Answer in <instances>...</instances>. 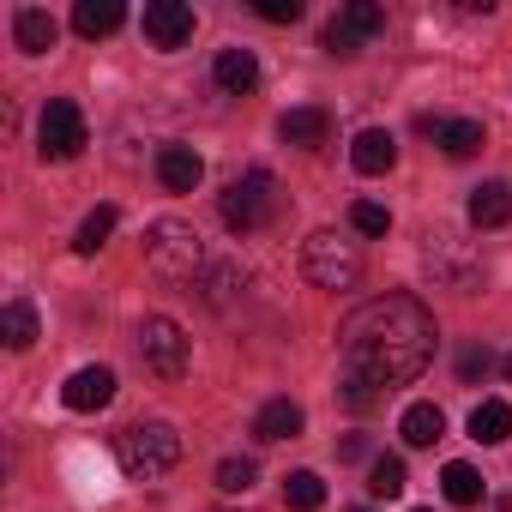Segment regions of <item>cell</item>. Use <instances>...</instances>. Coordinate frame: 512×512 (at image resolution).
I'll return each mask as SVG.
<instances>
[{
  "label": "cell",
  "mask_w": 512,
  "mask_h": 512,
  "mask_svg": "<svg viewBox=\"0 0 512 512\" xmlns=\"http://www.w3.org/2000/svg\"><path fill=\"white\" fill-rule=\"evenodd\" d=\"M434 338H440V332H434V314H428L416 296L392 290V296L362 302V308L344 320L338 356H344V374L368 380L374 392H392V386H410V380L428 368Z\"/></svg>",
  "instance_id": "obj_1"
},
{
  "label": "cell",
  "mask_w": 512,
  "mask_h": 512,
  "mask_svg": "<svg viewBox=\"0 0 512 512\" xmlns=\"http://www.w3.org/2000/svg\"><path fill=\"white\" fill-rule=\"evenodd\" d=\"M115 464L127 482H157L181 464V434L169 422H133L115 434Z\"/></svg>",
  "instance_id": "obj_2"
},
{
  "label": "cell",
  "mask_w": 512,
  "mask_h": 512,
  "mask_svg": "<svg viewBox=\"0 0 512 512\" xmlns=\"http://www.w3.org/2000/svg\"><path fill=\"white\" fill-rule=\"evenodd\" d=\"M145 266L163 284H193L205 272V241H199V229L181 223V217H157L145 229Z\"/></svg>",
  "instance_id": "obj_3"
},
{
  "label": "cell",
  "mask_w": 512,
  "mask_h": 512,
  "mask_svg": "<svg viewBox=\"0 0 512 512\" xmlns=\"http://www.w3.org/2000/svg\"><path fill=\"white\" fill-rule=\"evenodd\" d=\"M302 272L314 290H356L362 284V247L344 241L338 229H314L302 241Z\"/></svg>",
  "instance_id": "obj_4"
},
{
  "label": "cell",
  "mask_w": 512,
  "mask_h": 512,
  "mask_svg": "<svg viewBox=\"0 0 512 512\" xmlns=\"http://www.w3.org/2000/svg\"><path fill=\"white\" fill-rule=\"evenodd\" d=\"M217 211H223V223H229L235 235L266 229V223L278 217V181H272V169H247V175H235V181L223 187Z\"/></svg>",
  "instance_id": "obj_5"
},
{
  "label": "cell",
  "mask_w": 512,
  "mask_h": 512,
  "mask_svg": "<svg viewBox=\"0 0 512 512\" xmlns=\"http://www.w3.org/2000/svg\"><path fill=\"white\" fill-rule=\"evenodd\" d=\"M139 356H145V368L157 380H181L187 362H193V344L169 314H151V320H139Z\"/></svg>",
  "instance_id": "obj_6"
},
{
  "label": "cell",
  "mask_w": 512,
  "mask_h": 512,
  "mask_svg": "<svg viewBox=\"0 0 512 512\" xmlns=\"http://www.w3.org/2000/svg\"><path fill=\"white\" fill-rule=\"evenodd\" d=\"M85 145H91V127H85L79 103L55 97V103L43 109V127H37V151H43V163H73Z\"/></svg>",
  "instance_id": "obj_7"
},
{
  "label": "cell",
  "mask_w": 512,
  "mask_h": 512,
  "mask_svg": "<svg viewBox=\"0 0 512 512\" xmlns=\"http://www.w3.org/2000/svg\"><path fill=\"white\" fill-rule=\"evenodd\" d=\"M380 31H386V7H374V0H350V7L326 25V55L350 61V55H362V43H374Z\"/></svg>",
  "instance_id": "obj_8"
},
{
  "label": "cell",
  "mask_w": 512,
  "mask_h": 512,
  "mask_svg": "<svg viewBox=\"0 0 512 512\" xmlns=\"http://www.w3.org/2000/svg\"><path fill=\"white\" fill-rule=\"evenodd\" d=\"M139 31L151 49H181V43H193V7H181V0H145Z\"/></svg>",
  "instance_id": "obj_9"
},
{
  "label": "cell",
  "mask_w": 512,
  "mask_h": 512,
  "mask_svg": "<svg viewBox=\"0 0 512 512\" xmlns=\"http://www.w3.org/2000/svg\"><path fill=\"white\" fill-rule=\"evenodd\" d=\"M61 404L67 410H103V404H115V368H79V374H67Z\"/></svg>",
  "instance_id": "obj_10"
},
{
  "label": "cell",
  "mask_w": 512,
  "mask_h": 512,
  "mask_svg": "<svg viewBox=\"0 0 512 512\" xmlns=\"http://www.w3.org/2000/svg\"><path fill=\"white\" fill-rule=\"evenodd\" d=\"M157 181H163L169 193H193V187L205 181V157H199L193 145H163V151H157Z\"/></svg>",
  "instance_id": "obj_11"
},
{
  "label": "cell",
  "mask_w": 512,
  "mask_h": 512,
  "mask_svg": "<svg viewBox=\"0 0 512 512\" xmlns=\"http://www.w3.org/2000/svg\"><path fill=\"white\" fill-rule=\"evenodd\" d=\"M302 422H308V416H302L296 398H266L260 410H253V440H266V446H272V440H296Z\"/></svg>",
  "instance_id": "obj_12"
},
{
  "label": "cell",
  "mask_w": 512,
  "mask_h": 512,
  "mask_svg": "<svg viewBox=\"0 0 512 512\" xmlns=\"http://www.w3.org/2000/svg\"><path fill=\"white\" fill-rule=\"evenodd\" d=\"M350 163H356V175H386L398 163V139L386 127H362L356 145H350Z\"/></svg>",
  "instance_id": "obj_13"
},
{
  "label": "cell",
  "mask_w": 512,
  "mask_h": 512,
  "mask_svg": "<svg viewBox=\"0 0 512 512\" xmlns=\"http://www.w3.org/2000/svg\"><path fill=\"white\" fill-rule=\"evenodd\" d=\"M121 25H127V7H121V0H79V7H73V31H79L85 43L115 37Z\"/></svg>",
  "instance_id": "obj_14"
},
{
  "label": "cell",
  "mask_w": 512,
  "mask_h": 512,
  "mask_svg": "<svg viewBox=\"0 0 512 512\" xmlns=\"http://www.w3.org/2000/svg\"><path fill=\"white\" fill-rule=\"evenodd\" d=\"M211 79H217V91L247 97L253 85H260V61H253V49H223L217 67H211Z\"/></svg>",
  "instance_id": "obj_15"
},
{
  "label": "cell",
  "mask_w": 512,
  "mask_h": 512,
  "mask_svg": "<svg viewBox=\"0 0 512 512\" xmlns=\"http://www.w3.org/2000/svg\"><path fill=\"white\" fill-rule=\"evenodd\" d=\"M55 37H61V25H55L43 7H19V13H13V43H19L25 55H49Z\"/></svg>",
  "instance_id": "obj_16"
},
{
  "label": "cell",
  "mask_w": 512,
  "mask_h": 512,
  "mask_svg": "<svg viewBox=\"0 0 512 512\" xmlns=\"http://www.w3.org/2000/svg\"><path fill=\"white\" fill-rule=\"evenodd\" d=\"M470 223H476V229H500V223H512V187H506V181H482V187H470Z\"/></svg>",
  "instance_id": "obj_17"
},
{
  "label": "cell",
  "mask_w": 512,
  "mask_h": 512,
  "mask_svg": "<svg viewBox=\"0 0 512 512\" xmlns=\"http://www.w3.org/2000/svg\"><path fill=\"white\" fill-rule=\"evenodd\" d=\"M428 133H434V145L446 151V157H476L482 151V121H422Z\"/></svg>",
  "instance_id": "obj_18"
},
{
  "label": "cell",
  "mask_w": 512,
  "mask_h": 512,
  "mask_svg": "<svg viewBox=\"0 0 512 512\" xmlns=\"http://www.w3.org/2000/svg\"><path fill=\"white\" fill-rule=\"evenodd\" d=\"M278 133H284V145H326V133H332V115L326 109H290L284 121H278Z\"/></svg>",
  "instance_id": "obj_19"
},
{
  "label": "cell",
  "mask_w": 512,
  "mask_h": 512,
  "mask_svg": "<svg viewBox=\"0 0 512 512\" xmlns=\"http://www.w3.org/2000/svg\"><path fill=\"white\" fill-rule=\"evenodd\" d=\"M506 434H512V404H506V398H482V404L470 410V440L500 446Z\"/></svg>",
  "instance_id": "obj_20"
},
{
  "label": "cell",
  "mask_w": 512,
  "mask_h": 512,
  "mask_svg": "<svg viewBox=\"0 0 512 512\" xmlns=\"http://www.w3.org/2000/svg\"><path fill=\"white\" fill-rule=\"evenodd\" d=\"M398 434H404V446H434V440L446 434L440 404H410V410L398 416Z\"/></svg>",
  "instance_id": "obj_21"
},
{
  "label": "cell",
  "mask_w": 512,
  "mask_h": 512,
  "mask_svg": "<svg viewBox=\"0 0 512 512\" xmlns=\"http://www.w3.org/2000/svg\"><path fill=\"white\" fill-rule=\"evenodd\" d=\"M0 338H7V350H31L37 344V308L31 302H7V314H0Z\"/></svg>",
  "instance_id": "obj_22"
},
{
  "label": "cell",
  "mask_w": 512,
  "mask_h": 512,
  "mask_svg": "<svg viewBox=\"0 0 512 512\" xmlns=\"http://www.w3.org/2000/svg\"><path fill=\"white\" fill-rule=\"evenodd\" d=\"M109 235H115V205H97V211L79 223L73 253H85V260H91V253H103V247H109Z\"/></svg>",
  "instance_id": "obj_23"
},
{
  "label": "cell",
  "mask_w": 512,
  "mask_h": 512,
  "mask_svg": "<svg viewBox=\"0 0 512 512\" xmlns=\"http://www.w3.org/2000/svg\"><path fill=\"white\" fill-rule=\"evenodd\" d=\"M404 482H410V476H404V458L380 452V458L368 464V494H374V500H398V494H404Z\"/></svg>",
  "instance_id": "obj_24"
},
{
  "label": "cell",
  "mask_w": 512,
  "mask_h": 512,
  "mask_svg": "<svg viewBox=\"0 0 512 512\" xmlns=\"http://www.w3.org/2000/svg\"><path fill=\"white\" fill-rule=\"evenodd\" d=\"M440 494H446L452 506H476V500H482V476H476L470 464H446V470H440Z\"/></svg>",
  "instance_id": "obj_25"
},
{
  "label": "cell",
  "mask_w": 512,
  "mask_h": 512,
  "mask_svg": "<svg viewBox=\"0 0 512 512\" xmlns=\"http://www.w3.org/2000/svg\"><path fill=\"white\" fill-rule=\"evenodd\" d=\"M284 500H290V512H320V506H326V482H320L314 470H296V476L284 482Z\"/></svg>",
  "instance_id": "obj_26"
},
{
  "label": "cell",
  "mask_w": 512,
  "mask_h": 512,
  "mask_svg": "<svg viewBox=\"0 0 512 512\" xmlns=\"http://www.w3.org/2000/svg\"><path fill=\"white\" fill-rule=\"evenodd\" d=\"M253 482H260V464H253V458H223L217 464V488L223 494H247Z\"/></svg>",
  "instance_id": "obj_27"
},
{
  "label": "cell",
  "mask_w": 512,
  "mask_h": 512,
  "mask_svg": "<svg viewBox=\"0 0 512 512\" xmlns=\"http://www.w3.org/2000/svg\"><path fill=\"white\" fill-rule=\"evenodd\" d=\"M350 223H356V235H386V229H392V211L374 205V199H356V205H350Z\"/></svg>",
  "instance_id": "obj_28"
},
{
  "label": "cell",
  "mask_w": 512,
  "mask_h": 512,
  "mask_svg": "<svg viewBox=\"0 0 512 512\" xmlns=\"http://www.w3.org/2000/svg\"><path fill=\"white\" fill-rule=\"evenodd\" d=\"M235 284H241V272H235V266H205V302H211V308H229Z\"/></svg>",
  "instance_id": "obj_29"
},
{
  "label": "cell",
  "mask_w": 512,
  "mask_h": 512,
  "mask_svg": "<svg viewBox=\"0 0 512 512\" xmlns=\"http://www.w3.org/2000/svg\"><path fill=\"white\" fill-rule=\"evenodd\" d=\"M253 13H260L266 25H296L302 19V0H253Z\"/></svg>",
  "instance_id": "obj_30"
},
{
  "label": "cell",
  "mask_w": 512,
  "mask_h": 512,
  "mask_svg": "<svg viewBox=\"0 0 512 512\" xmlns=\"http://www.w3.org/2000/svg\"><path fill=\"white\" fill-rule=\"evenodd\" d=\"M488 368H494V356H488V350H482V344H470V350H464V356H458V380H464V386H476V380H482V374H488Z\"/></svg>",
  "instance_id": "obj_31"
},
{
  "label": "cell",
  "mask_w": 512,
  "mask_h": 512,
  "mask_svg": "<svg viewBox=\"0 0 512 512\" xmlns=\"http://www.w3.org/2000/svg\"><path fill=\"white\" fill-rule=\"evenodd\" d=\"M380 398H386V392H374L368 380H356V374H344V404H350V410H374Z\"/></svg>",
  "instance_id": "obj_32"
},
{
  "label": "cell",
  "mask_w": 512,
  "mask_h": 512,
  "mask_svg": "<svg viewBox=\"0 0 512 512\" xmlns=\"http://www.w3.org/2000/svg\"><path fill=\"white\" fill-rule=\"evenodd\" d=\"M338 458H344V464H356V458H368V440H362V434H350V440H338Z\"/></svg>",
  "instance_id": "obj_33"
},
{
  "label": "cell",
  "mask_w": 512,
  "mask_h": 512,
  "mask_svg": "<svg viewBox=\"0 0 512 512\" xmlns=\"http://www.w3.org/2000/svg\"><path fill=\"white\" fill-rule=\"evenodd\" d=\"M506 380H512V356H506Z\"/></svg>",
  "instance_id": "obj_34"
},
{
  "label": "cell",
  "mask_w": 512,
  "mask_h": 512,
  "mask_svg": "<svg viewBox=\"0 0 512 512\" xmlns=\"http://www.w3.org/2000/svg\"><path fill=\"white\" fill-rule=\"evenodd\" d=\"M416 512H434V506H416Z\"/></svg>",
  "instance_id": "obj_35"
},
{
  "label": "cell",
  "mask_w": 512,
  "mask_h": 512,
  "mask_svg": "<svg viewBox=\"0 0 512 512\" xmlns=\"http://www.w3.org/2000/svg\"><path fill=\"white\" fill-rule=\"evenodd\" d=\"M356 512H368V506H356Z\"/></svg>",
  "instance_id": "obj_36"
}]
</instances>
